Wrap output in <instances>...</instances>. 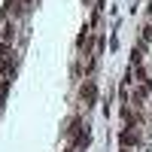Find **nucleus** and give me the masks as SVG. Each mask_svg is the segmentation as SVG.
<instances>
[{
  "instance_id": "obj_1",
  "label": "nucleus",
  "mask_w": 152,
  "mask_h": 152,
  "mask_svg": "<svg viewBox=\"0 0 152 152\" xmlns=\"http://www.w3.org/2000/svg\"><path fill=\"white\" fill-rule=\"evenodd\" d=\"M122 140V149H131V146H140V128H122L119 134Z\"/></svg>"
},
{
  "instance_id": "obj_2",
  "label": "nucleus",
  "mask_w": 152,
  "mask_h": 152,
  "mask_svg": "<svg viewBox=\"0 0 152 152\" xmlns=\"http://www.w3.org/2000/svg\"><path fill=\"white\" fill-rule=\"evenodd\" d=\"M79 97L85 100V107H91V104H94V97H97V85H94L91 79H85L82 88H79Z\"/></svg>"
}]
</instances>
